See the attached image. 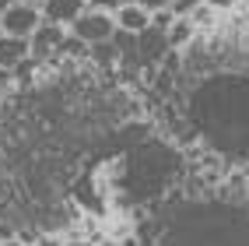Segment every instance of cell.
Wrapping results in <instances>:
<instances>
[{"label": "cell", "mask_w": 249, "mask_h": 246, "mask_svg": "<svg viewBox=\"0 0 249 246\" xmlns=\"http://www.w3.org/2000/svg\"><path fill=\"white\" fill-rule=\"evenodd\" d=\"M172 21H176V18H172V11H155V14H151V25H155V28H161V32L169 28Z\"/></svg>", "instance_id": "12"}, {"label": "cell", "mask_w": 249, "mask_h": 246, "mask_svg": "<svg viewBox=\"0 0 249 246\" xmlns=\"http://www.w3.org/2000/svg\"><path fill=\"white\" fill-rule=\"evenodd\" d=\"M25 60H32L28 39H14V36H4V32H0V71H14L18 74V67Z\"/></svg>", "instance_id": "7"}, {"label": "cell", "mask_w": 249, "mask_h": 246, "mask_svg": "<svg viewBox=\"0 0 249 246\" xmlns=\"http://www.w3.org/2000/svg\"><path fill=\"white\" fill-rule=\"evenodd\" d=\"M39 25H42V11L28 7V4H18V0H14V4L4 11V18H0V32H4V36H14V39H32Z\"/></svg>", "instance_id": "2"}, {"label": "cell", "mask_w": 249, "mask_h": 246, "mask_svg": "<svg viewBox=\"0 0 249 246\" xmlns=\"http://www.w3.org/2000/svg\"><path fill=\"white\" fill-rule=\"evenodd\" d=\"M11 85H14V71H0V92H11Z\"/></svg>", "instance_id": "13"}, {"label": "cell", "mask_w": 249, "mask_h": 246, "mask_svg": "<svg viewBox=\"0 0 249 246\" xmlns=\"http://www.w3.org/2000/svg\"><path fill=\"white\" fill-rule=\"evenodd\" d=\"M134 49H137V60L144 63H158L165 60V53H169V39H165V32L161 28H144L141 36H134Z\"/></svg>", "instance_id": "5"}, {"label": "cell", "mask_w": 249, "mask_h": 246, "mask_svg": "<svg viewBox=\"0 0 249 246\" xmlns=\"http://www.w3.org/2000/svg\"><path fill=\"white\" fill-rule=\"evenodd\" d=\"M4 246H32V243H21V239H7Z\"/></svg>", "instance_id": "18"}, {"label": "cell", "mask_w": 249, "mask_h": 246, "mask_svg": "<svg viewBox=\"0 0 249 246\" xmlns=\"http://www.w3.org/2000/svg\"><path fill=\"white\" fill-rule=\"evenodd\" d=\"M18 4H28V7H42L46 0H18Z\"/></svg>", "instance_id": "16"}, {"label": "cell", "mask_w": 249, "mask_h": 246, "mask_svg": "<svg viewBox=\"0 0 249 246\" xmlns=\"http://www.w3.org/2000/svg\"><path fill=\"white\" fill-rule=\"evenodd\" d=\"M63 42H67V28L42 21L36 28V36L28 39V53H32V60H56L60 49H63Z\"/></svg>", "instance_id": "3"}, {"label": "cell", "mask_w": 249, "mask_h": 246, "mask_svg": "<svg viewBox=\"0 0 249 246\" xmlns=\"http://www.w3.org/2000/svg\"><path fill=\"white\" fill-rule=\"evenodd\" d=\"M112 21H116V32H126V36H141L144 28H151V14H147L141 4H123L120 11L112 14Z\"/></svg>", "instance_id": "6"}, {"label": "cell", "mask_w": 249, "mask_h": 246, "mask_svg": "<svg viewBox=\"0 0 249 246\" xmlns=\"http://www.w3.org/2000/svg\"><path fill=\"white\" fill-rule=\"evenodd\" d=\"M11 4H14V0H0V18H4V11H7Z\"/></svg>", "instance_id": "17"}, {"label": "cell", "mask_w": 249, "mask_h": 246, "mask_svg": "<svg viewBox=\"0 0 249 246\" xmlns=\"http://www.w3.org/2000/svg\"><path fill=\"white\" fill-rule=\"evenodd\" d=\"M0 246H4V239H0Z\"/></svg>", "instance_id": "20"}, {"label": "cell", "mask_w": 249, "mask_h": 246, "mask_svg": "<svg viewBox=\"0 0 249 246\" xmlns=\"http://www.w3.org/2000/svg\"><path fill=\"white\" fill-rule=\"evenodd\" d=\"M39 11H42V21L60 25V28H71L81 14L88 11V0H46Z\"/></svg>", "instance_id": "4"}, {"label": "cell", "mask_w": 249, "mask_h": 246, "mask_svg": "<svg viewBox=\"0 0 249 246\" xmlns=\"http://www.w3.org/2000/svg\"><path fill=\"white\" fill-rule=\"evenodd\" d=\"M204 4H207V7H231L235 0H204Z\"/></svg>", "instance_id": "15"}, {"label": "cell", "mask_w": 249, "mask_h": 246, "mask_svg": "<svg viewBox=\"0 0 249 246\" xmlns=\"http://www.w3.org/2000/svg\"><path fill=\"white\" fill-rule=\"evenodd\" d=\"M0 106H4V92H0Z\"/></svg>", "instance_id": "19"}, {"label": "cell", "mask_w": 249, "mask_h": 246, "mask_svg": "<svg viewBox=\"0 0 249 246\" xmlns=\"http://www.w3.org/2000/svg\"><path fill=\"white\" fill-rule=\"evenodd\" d=\"M67 32H71V36H74L81 46L91 49V46H106V42H112V36H116V21H112V14L85 11Z\"/></svg>", "instance_id": "1"}, {"label": "cell", "mask_w": 249, "mask_h": 246, "mask_svg": "<svg viewBox=\"0 0 249 246\" xmlns=\"http://www.w3.org/2000/svg\"><path fill=\"white\" fill-rule=\"evenodd\" d=\"M36 246H63V239H60V236H49V232H46V236L39 232V239H36Z\"/></svg>", "instance_id": "14"}, {"label": "cell", "mask_w": 249, "mask_h": 246, "mask_svg": "<svg viewBox=\"0 0 249 246\" xmlns=\"http://www.w3.org/2000/svg\"><path fill=\"white\" fill-rule=\"evenodd\" d=\"M123 4H130V0H88V11H102V14H116Z\"/></svg>", "instance_id": "10"}, {"label": "cell", "mask_w": 249, "mask_h": 246, "mask_svg": "<svg viewBox=\"0 0 249 246\" xmlns=\"http://www.w3.org/2000/svg\"><path fill=\"white\" fill-rule=\"evenodd\" d=\"M134 4H141L147 14H155V11H169V7H172V0H134Z\"/></svg>", "instance_id": "11"}, {"label": "cell", "mask_w": 249, "mask_h": 246, "mask_svg": "<svg viewBox=\"0 0 249 246\" xmlns=\"http://www.w3.org/2000/svg\"><path fill=\"white\" fill-rule=\"evenodd\" d=\"M204 4V0H172V18H193V11L196 7H200Z\"/></svg>", "instance_id": "9"}, {"label": "cell", "mask_w": 249, "mask_h": 246, "mask_svg": "<svg viewBox=\"0 0 249 246\" xmlns=\"http://www.w3.org/2000/svg\"><path fill=\"white\" fill-rule=\"evenodd\" d=\"M193 21L190 18H176L169 28H165V39H169V49H176V46H186L190 39H193Z\"/></svg>", "instance_id": "8"}]
</instances>
